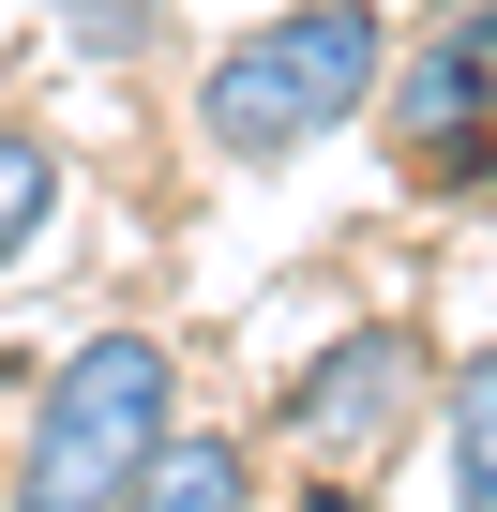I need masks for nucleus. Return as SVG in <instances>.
Instances as JSON below:
<instances>
[{
  "label": "nucleus",
  "instance_id": "3",
  "mask_svg": "<svg viewBox=\"0 0 497 512\" xmlns=\"http://www.w3.org/2000/svg\"><path fill=\"white\" fill-rule=\"evenodd\" d=\"M392 166H407L422 196L497 211V0L437 16V31L392 61Z\"/></svg>",
  "mask_w": 497,
  "mask_h": 512
},
{
  "label": "nucleus",
  "instance_id": "2",
  "mask_svg": "<svg viewBox=\"0 0 497 512\" xmlns=\"http://www.w3.org/2000/svg\"><path fill=\"white\" fill-rule=\"evenodd\" d=\"M166 437H181V362L151 332H91L16 437V512H121Z\"/></svg>",
  "mask_w": 497,
  "mask_h": 512
},
{
  "label": "nucleus",
  "instance_id": "8",
  "mask_svg": "<svg viewBox=\"0 0 497 512\" xmlns=\"http://www.w3.org/2000/svg\"><path fill=\"white\" fill-rule=\"evenodd\" d=\"M61 46L121 76V61H151V46H166V0H61Z\"/></svg>",
  "mask_w": 497,
  "mask_h": 512
},
{
  "label": "nucleus",
  "instance_id": "7",
  "mask_svg": "<svg viewBox=\"0 0 497 512\" xmlns=\"http://www.w3.org/2000/svg\"><path fill=\"white\" fill-rule=\"evenodd\" d=\"M46 211H61V151H46L31 121H0V256H31Z\"/></svg>",
  "mask_w": 497,
  "mask_h": 512
},
{
  "label": "nucleus",
  "instance_id": "9",
  "mask_svg": "<svg viewBox=\"0 0 497 512\" xmlns=\"http://www.w3.org/2000/svg\"><path fill=\"white\" fill-rule=\"evenodd\" d=\"M302 512H362V482H332V467H317V497H302Z\"/></svg>",
  "mask_w": 497,
  "mask_h": 512
},
{
  "label": "nucleus",
  "instance_id": "6",
  "mask_svg": "<svg viewBox=\"0 0 497 512\" xmlns=\"http://www.w3.org/2000/svg\"><path fill=\"white\" fill-rule=\"evenodd\" d=\"M437 422H452V512H497V347L437 377Z\"/></svg>",
  "mask_w": 497,
  "mask_h": 512
},
{
  "label": "nucleus",
  "instance_id": "4",
  "mask_svg": "<svg viewBox=\"0 0 497 512\" xmlns=\"http://www.w3.org/2000/svg\"><path fill=\"white\" fill-rule=\"evenodd\" d=\"M437 407V362H422V332L407 317H362V332H332L287 392H272V437L287 452H317L332 482H362V467H392V437Z\"/></svg>",
  "mask_w": 497,
  "mask_h": 512
},
{
  "label": "nucleus",
  "instance_id": "1",
  "mask_svg": "<svg viewBox=\"0 0 497 512\" xmlns=\"http://www.w3.org/2000/svg\"><path fill=\"white\" fill-rule=\"evenodd\" d=\"M407 31L377 16V0H302V16H257L211 76H196V136L226 166H302L317 136H347L377 91H392Z\"/></svg>",
  "mask_w": 497,
  "mask_h": 512
},
{
  "label": "nucleus",
  "instance_id": "5",
  "mask_svg": "<svg viewBox=\"0 0 497 512\" xmlns=\"http://www.w3.org/2000/svg\"><path fill=\"white\" fill-rule=\"evenodd\" d=\"M121 512H257V452H241V437H166Z\"/></svg>",
  "mask_w": 497,
  "mask_h": 512
}]
</instances>
